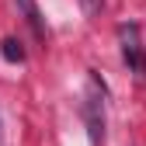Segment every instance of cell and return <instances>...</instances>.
<instances>
[{"label":"cell","mask_w":146,"mask_h":146,"mask_svg":"<svg viewBox=\"0 0 146 146\" xmlns=\"http://www.w3.org/2000/svg\"><path fill=\"white\" fill-rule=\"evenodd\" d=\"M80 111H84L90 146H101L104 143V84H98V77H90V90L80 101Z\"/></svg>","instance_id":"1"},{"label":"cell","mask_w":146,"mask_h":146,"mask_svg":"<svg viewBox=\"0 0 146 146\" xmlns=\"http://www.w3.org/2000/svg\"><path fill=\"white\" fill-rule=\"evenodd\" d=\"M118 45H122V59L132 73L143 70V45H139V28L129 21V25H118Z\"/></svg>","instance_id":"2"},{"label":"cell","mask_w":146,"mask_h":146,"mask_svg":"<svg viewBox=\"0 0 146 146\" xmlns=\"http://www.w3.org/2000/svg\"><path fill=\"white\" fill-rule=\"evenodd\" d=\"M14 4H17V11H21V17L31 25L35 38H45V21H42V11H38V4H35V0H14Z\"/></svg>","instance_id":"3"},{"label":"cell","mask_w":146,"mask_h":146,"mask_svg":"<svg viewBox=\"0 0 146 146\" xmlns=\"http://www.w3.org/2000/svg\"><path fill=\"white\" fill-rule=\"evenodd\" d=\"M0 56H4L7 63H25V45L14 38V35H7L4 42H0Z\"/></svg>","instance_id":"4"},{"label":"cell","mask_w":146,"mask_h":146,"mask_svg":"<svg viewBox=\"0 0 146 146\" xmlns=\"http://www.w3.org/2000/svg\"><path fill=\"white\" fill-rule=\"evenodd\" d=\"M80 7H84V14H87V17H94V14H101L104 0H80Z\"/></svg>","instance_id":"5"}]
</instances>
